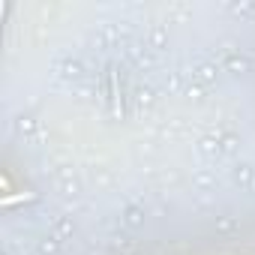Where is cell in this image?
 <instances>
[{
	"instance_id": "1",
	"label": "cell",
	"mask_w": 255,
	"mask_h": 255,
	"mask_svg": "<svg viewBox=\"0 0 255 255\" xmlns=\"http://www.w3.org/2000/svg\"><path fill=\"white\" fill-rule=\"evenodd\" d=\"M30 198H33V195H24V192H21V195H3V207H12V204H21V201H30Z\"/></svg>"
}]
</instances>
